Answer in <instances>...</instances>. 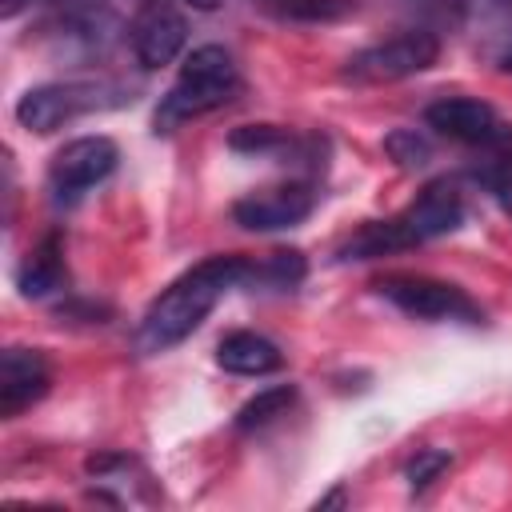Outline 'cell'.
I'll return each mask as SVG.
<instances>
[{
	"instance_id": "obj_1",
	"label": "cell",
	"mask_w": 512,
	"mask_h": 512,
	"mask_svg": "<svg viewBox=\"0 0 512 512\" xmlns=\"http://www.w3.org/2000/svg\"><path fill=\"white\" fill-rule=\"evenodd\" d=\"M248 272H252V260H244V256H208V260H200L196 268H188L184 276H176L148 304V312L136 324L132 348L140 356H156V352L176 348L184 336H192L204 324V316L232 288H240L248 280Z\"/></svg>"
},
{
	"instance_id": "obj_2",
	"label": "cell",
	"mask_w": 512,
	"mask_h": 512,
	"mask_svg": "<svg viewBox=\"0 0 512 512\" xmlns=\"http://www.w3.org/2000/svg\"><path fill=\"white\" fill-rule=\"evenodd\" d=\"M460 220H464V192L452 180H432L396 216L368 220L364 228H356L336 248V260H376L388 252H404V248H416V244L456 232Z\"/></svg>"
},
{
	"instance_id": "obj_3",
	"label": "cell",
	"mask_w": 512,
	"mask_h": 512,
	"mask_svg": "<svg viewBox=\"0 0 512 512\" xmlns=\"http://www.w3.org/2000/svg\"><path fill=\"white\" fill-rule=\"evenodd\" d=\"M236 92H240V72L232 64V56L220 44H200L184 56L172 88L156 104L152 124H156V132H172L196 116L224 108Z\"/></svg>"
},
{
	"instance_id": "obj_4",
	"label": "cell",
	"mask_w": 512,
	"mask_h": 512,
	"mask_svg": "<svg viewBox=\"0 0 512 512\" xmlns=\"http://www.w3.org/2000/svg\"><path fill=\"white\" fill-rule=\"evenodd\" d=\"M128 96L124 84H112V80H56V84H40V88H28L20 100H16V120L28 128V132H56L88 112H104V108H120Z\"/></svg>"
},
{
	"instance_id": "obj_5",
	"label": "cell",
	"mask_w": 512,
	"mask_h": 512,
	"mask_svg": "<svg viewBox=\"0 0 512 512\" xmlns=\"http://www.w3.org/2000/svg\"><path fill=\"white\" fill-rule=\"evenodd\" d=\"M388 304H396L404 316H416V320H428V324H480L484 312L480 304L448 284V280H436V276H420V272H392V276H380L372 284Z\"/></svg>"
},
{
	"instance_id": "obj_6",
	"label": "cell",
	"mask_w": 512,
	"mask_h": 512,
	"mask_svg": "<svg viewBox=\"0 0 512 512\" xmlns=\"http://www.w3.org/2000/svg\"><path fill=\"white\" fill-rule=\"evenodd\" d=\"M440 56V40L424 28H412V32H400V36H388L372 48H360L348 64H344V80L352 84H396V80H408L416 72H428Z\"/></svg>"
},
{
	"instance_id": "obj_7",
	"label": "cell",
	"mask_w": 512,
	"mask_h": 512,
	"mask_svg": "<svg viewBox=\"0 0 512 512\" xmlns=\"http://www.w3.org/2000/svg\"><path fill=\"white\" fill-rule=\"evenodd\" d=\"M424 124L436 128L440 136L456 140V144H472V148H504L512 140V128L508 120L484 104V100H472V96H444V100H432L424 108Z\"/></svg>"
},
{
	"instance_id": "obj_8",
	"label": "cell",
	"mask_w": 512,
	"mask_h": 512,
	"mask_svg": "<svg viewBox=\"0 0 512 512\" xmlns=\"http://www.w3.org/2000/svg\"><path fill=\"white\" fill-rule=\"evenodd\" d=\"M188 40V20L172 0H140L128 20V44L140 68H164L180 56Z\"/></svg>"
},
{
	"instance_id": "obj_9",
	"label": "cell",
	"mask_w": 512,
	"mask_h": 512,
	"mask_svg": "<svg viewBox=\"0 0 512 512\" xmlns=\"http://www.w3.org/2000/svg\"><path fill=\"white\" fill-rule=\"evenodd\" d=\"M116 160H120V152H116V144L108 136H76L52 156L48 184H52V192L60 200H76L80 192H88L100 180H108Z\"/></svg>"
},
{
	"instance_id": "obj_10",
	"label": "cell",
	"mask_w": 512,
	"mask_h": 512,
	"mask_svg": "<svg viewBox=\"0 0 512 512\" xmlns=\"http://www.w3.org/2000/svg\"><path fill=\"white\" fill-rule=\"evenodd\" d=\"M316 208V192L304 180H284L272 188H256L248 196H240L232 204V220L248 232H280L292 228L300 220H308V212Z\"/></svg>"
},
{
	"instance_id": "obj_11",
	"label": "cell",
	"mask_w": 512,
	"mask_h": 512,
	"mask_svg": "<svg viewBox=\"0 0 512 512\" xmlns=\"http://www.w3.org/2000/svg\"><path fill=\"white\" fill-rule=\"evenodd\" d=\"M52 384V368L36 348H8L0 356V416H20Z\"/></svg>"
},
{
	"instance_id": "obj_12",
	"label": "cell",
	"mask_w": 512,
	"mask_h": 512,
	"mask_svg": "<svg viewBox=\"0 0 512 512\" xmlns=\"http://www.w3.org/2000/svg\"><path fill=\"white\" fill-rule=\"evenodd\" d=\"M216 360H220L224 372H236V376H268V372H276L284 364V352L268 336L240 328V332H228L220 340Z\"/></svg>"
},
{
	"instance_id": "obj_13",
	"label": "cell",
	"mask_w": 512,
	"mask_h": 512,
	"mask_svg": "<svg viewBox=\"0 0 512 512\" xmlns=\"http://www.w3.org/2000/svg\"><path fill=\"white\" fill-rule=\"evenodd\" d=\"M64 280H68V272H64L60 236H44V240L20 260V268H16V288H20V296H28V300H44V296L60 292Z\"/></svg>"
},
{
	"instance_id": "obj_14",
	"label": "cell",
	"mask_w": 512,
	"mask_h": 512,
	"mask_svg": "<svg viewBox=\"0 0 512 512\" xmlns=\"http://www.w3.org/2000/svg\"><path fill=\"white\" fill-rule=\"evenodd\" d=\"M480 48L500 64L512 68V0H472Z\"/></svg>"
},
{
	"instance_id": "obj_15",
	"label": "cell",
	"mask_w": 512,
	"mask_h": 512,
	"mask_svg": "<svg viewBox=\"0 0 512 512\" xmlns=\"http://www.w3.org/2000/svg\"><path fill=\"white\" fill-rule=\"evenodd\" d=\"M292 400H296V388L292 384H276V388H264V392H256L240 412H236V428L240 432H256V428H268L272 420H280V416H288V408H292Z\"/></svg>"
},
{
	"instance_id": "obj_16",
	"label": "cell",
	"mask_w": 512,
	"mask_h": 512,
	"mask_svg": "<svg viewBox=\"0 0 512 512\" xmlns=\"http://www.w3.org/2000/svg\"><path fill=\"white\" fill-rule=\"evenodd\" d=\"M248 280L264 284V288H276V292H292L304 280V256L300 252H272L260 264H252Z\"/></svg>"
},
{
	"instance_id": "obj_17",
	"label": "cell",
	"mask_w": 512,
	"mask_h": 512,
	"mask_svg": "<svg viewBox=\"0 0 512 512\" xmlns=\"http://www.w3.org/2000/svg\"><path fill=\"white\" fill-rule=\"evenodd\" d=\"M228 144H232L236 152L276 156V152L292 148L296 140H292V132H288V128H280V124H244V128H236V132L228 136Z\"/></svg>"
},
{
	"instance_id": "obj_18",
	"label": "cell",
	"mask_w": 512,
	"mask_h": 512,
	"mask_svg": "<svg viewBox=\"0 0 512 512\" xmlns=\"http://www.w3.org/2000/svg\"><path fill=\"white\" fill-rule=\"evenodd\" d=\"M480 180H484V188L496 196V204L512 216V148H508V144H504V148L484 164Z\"/></svg>"
},
{
	"instance_id": "obj_19",
	"label": "cell",
	"mask_w": 512,
	"mask_h": 512,
	"mask_svg": "<svg viewBox=\"0 0 512 512\" xmlns=\"http://www.w3.org/2000/svg\"><path fill=\"white\" fill-rule=\"evenodd\" d=\"M384 148H388V156H392L400 168H424L428 156H432L428 140H424L420 132H412V128H396V132L384 140Z\"/></svg>"
},
{
	"instance_id": "obj_20",
	"label": "cell",
	"mask_w": 512,
	"mask_h": 512,
	"mask_svg": "<svg viewBox=\"0 0 512 512\" xmlns=\"http://www.w3.org/2000/svg\"><path fill=\"white\" fill-rule=\"evenodd\" d=\"M448 464H452V456H448L444 448H420V452L408 460L404 480H408V488H412V492H424L440 472H448Z\"/></svg>"
},
{
	"instance_id": "obj_21",
	"label": "cell",
	"mask_w": 512,
	"mask_h": 512,
	"mask_svg": "<svg viewBox=\"0 0 512 512\" xmlns=\"http://www.w3.org/2000/svg\"><path fill=\"white\" fill-rule=\"evenodd\" d=\"M276 16H288V20H328L340 12L336 0H264Z\"/></svg>"
},
{
	"instance_id": "obj_22",
	"label": "cell",
	"mask_w": 512,
	"mask_h": 512,
	"mask_svg": "<svg viewBox=\"0 0 512 512\" xmlns=\"http://www.w3.org/2000/svg\"><path fill=\"white\" fill-rule=\"evenodd\" d=\"M24 4H28V0H4V4H0V16H4V20H12V16L24 8Z\"/></svg>"
},
{
	"instance_id": "obj_23",
	"label": "cell",
	"mask_w": 512,
	"mask_h": 512,
	"mask_svg": "<svg viewBox=\"0 0 512 512\" xmlns=\"http://www.w3.org/2000/svg\"><path fill=\"white\" fill-rule=\"evenodd\" d=\"M184 4H192V8H216L220 0H184Z\"/></svg>"
}]
</instances>
